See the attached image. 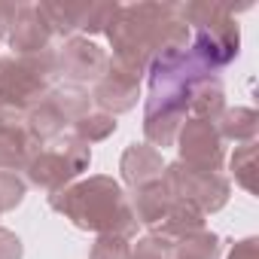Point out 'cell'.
Here are the masks:
<instances>
[{
    "label": "cell",
    "mask_w": 259,
    "mask_h": 259,
    "mask_svg": "<svg viewBox=\"0 0 259 259\" xmlns=\"http://www.w3.org/2000/svg\"><path fill=\"white\" fill-rule=\"evenodd\" d=\"M107 40L113 46L110 58L147 76L150 61L162 49L189 40V28L177 16V4H128L119 7Z\"/></svg>",
    "instance_id": "obj_1"
},
{
    "label": "cell",
    "mask_w": 259,
    "mask_h": 259,
    "mask_svg": "<svg viewBox=\"0 0 259 259\" xmlns=\"http://www.w3.org/2000/svg\"><path fill=\"white\" fill-rule=\"evenodd\" d=\"M49 207L64 213L76 229L95 232V235H122L132 241L141 226L128 195L107 174H98L82 183H70V186L52 192Z\"/></svg>",
    "instance_id": "obj_2"
},
{
    "label": "cell",
    "mask_w": 259,
    "mask_h": 259,
    "mask_svg": "<svg viewBox=\"0 0 259 259\" xmlns=\"http://www.w3.org/2000/svg\"><path fill=\"white\" fill-rule=\"evenodd\" d=\"M177 16L189 28V52L207 67L223 70L241 52V31L229 4L220 0H192L177 4Z\"/></svg>",
    "instance_id": "obj_3"
},
{
    "label": "cell",
    "mask_w": 259,
    "mask_h": 259,
    "mask_svg": "<svg viewBox=\"0 0 259 259\" xmlns=\"http://www.w3.org/2000/svg\"><path fill=\"white\" fill-rule=\"evenodd\" d=\"M55 82V49L34 55L0 58V125H25V116L40 104Z\"/></svg>",
    "instance_id": "obj_4"
},
{
    "label": "cell",
    "mask_w": 259,
    "mask_h": 259,
    "mask_svg": "<svg viewBox=\"0 0 259 259\" xmlns=\"http://www.w3.org/2000/svg\"><path fill=\"white\" fill-rule=\"evenodd\" d=\"M89 165H92V147L73 135H64V138L40 147L31 156L25 174H28V183H34L46 192H58V189L70 186L82 171H89Z\"/></svg>",
    "instance_id": "obj_5"
},
{
    "label": "cell",
    "mask_w": 259,
    "mask_h": 259,
    "mask_svg": "<svg viewBox=\"0 0 259 259\" xmlns=\"http://www.w3.org/2000/svg\"><path fill=\"white\" fill-rule=\"evenodd\" d=\"M162 183L171 192V198L198 207L204 217L223 210L229 195H232V183H229L226 174H220V171H198V168H189L183 162L165 165Z\"/></svg>",
    "instance_id": "obj_6"
},
{
    "label": "cell",
    "mask_w": 259,
    "mask_h": 259,
    "mask_svg": "<svg viewBox=\"0 0 259 259\" xmlns=\"http://www.w3.org/2000/svg\"><path fill=\"white\" fill-rule=\"evenodd\" d=\"M177 153L183 165L198 168V171H220L226 162V150H223V138L217 132V125L207 119H192L186 116V122L180 125V132L174 138Z\"/></svg>",
    "instance_id": "obj_7"
},
{
    "label": "cell",
    "mask_w": 259,
    "mask_h": 259,
    "mask_svg": "<svg viewBox=\"0 0 259 259\" xmlns=\"http://www.w3.org/2000/svg\"><path fill=\"white\" fill-rule=\"evenodd\" d=\"M110 55L89 37H67L61 49H55V76L64 79V85H82L98 82L107 70Z\"/></svg>",
    "instance_id": "obj_8"
},
{
    "label": "cell",
    "mask_w": 259,
    "mask_h": 259,
    "mask_svg": "<svg viewBox=\"0 0 259 259\" xmlns=\"http://www.w3.org/2000/svg\"><path fill=\"white\" fill-rule=\"evenodd\" d=\"M141 79L144 73L132 70L119 64L116 58L107 61V70L104 76L95 82L92 89V104H98L101 113H110V116H119V113H128L138 107V98H141Z\"/></svg>",
    "instance_id": "obj_9"
},
{
    "label": "cell",
    "mask_w": 259,
    "mask_h": 259,
    "mask_svg": "<svg viewBox=\"0 0 259 259\" xmlns=\"http://www.w3.org/2000/svg\"><path fill=\"white\" fill-rule=\"evenodd\" d=\"M52 37H55V31H52L46 13L40 10V4H22L7 43L13 46L16 55H34V52L49 49Z\"/></svg>",
    "instance_id": "obj_10"
},
{
    "label": "cell",
    "mask_w": 259,
    "mask_h": 259,
    "mask_svg": "<svg viewBox=\"0 0 259 259\" xmlns=\"http://www.w3.org/2000/svg\"><path fill=\"white\" fill-rule=\"evenodd\" d=\"M119 171H122V180L132 189H144V186L162 180V171H165L162 150H156L150 144H128L119 159Z\"/></svg>",
    "instance_id": "obj_11"
},
{
    "label": "cell",
    "mask_w": 259,
    "mask_h": 259,
    "mask_svg": "<svg viewBox=\"0 0 259 259\" xmlns=\"http://www.w3.org/2000/svg\"><path fill=\"white\" fill-rule=\"evenodd\" d=\"M40 144L28 135L25 125H0V171H25Z\"/></svg>",
    "instance_id": "obj_12"
},
{
    "label": "cell",
    "mask_w": 259,
    "mask_h": 259,
    "mask_svg": "<svg viewBox=\"0 0 259 259\" xmlns=\"http://www.w3.org/2000/svg\"><path fill=\"white\" fill-rule=\"evenodd\" d=\"M52 92V89H49ZM70 122L64 119V113L55 107V101L46 95L40 104H34L31 110H28V116H25V128H28V135L40 144V147H46V144H52V141H58L61 135H64V128H67Z\"/></svg>",
    "instance_id": "obj_13"
},
{
    "label": "cell",
    "mask_w": 259,
    "mask_h": 259,
    "mask_svg": "<svg viewBox=\"0 0 259 259\" xmlns=\"http://www.w3.org/2000/svg\"><path fill=\"white\" fill-rule=\"evenodd\" d=\"M198 229H204V213L198 207L174 198L171 207H168V213L150 229V235H159V238H165V241L174 244V241H180V238H186V235H192Z\"/></svg>",
    "instance_id": "obj_14"
},
{
    "label": "cell",
    "mask_w": 259,
    "mask_h": 259,
    "mask_svg": "<svg viewBox=\"0 0 259 259\" xmlns=\"http://www.w3.org/2000/svg\"><path fill=\"white\" fill-rule=\"evenodd\" d=\"M223 110H226V92H223V82L217 73L201 76L189 85V116L192 119L217 122Z\"/></svg>",
    "instance_id": "obj_15"
},
{
    "label": "cell",
    "mask_w": 259,
    "mask_h": 259,
    "mask_svg": "<svg viewBox=\"0 0 259 259\" xmlns=\"http://www.w3.org/2000/svg\"><path fill=\"white\" fill-rule=\"evenodd\" d=\"M213 125H217V132H220L223 141L253 144L256 132H259V113L250 110V107H226Z\"/></svg>",
    "instance_id": "obj_16"
},
{
    "label": "cell",
    "mask_w": 259,
    "mask_h": 259,
    "mask_svg": "<svg viewBox=\"0 0 259 259\" xmlns=\"http://www.w3.org/2000/svg\"><path fill=\"white\" fill-rule=\"evenodd\" d=\"M171 201H174V198H171V192L165 189V183H162V180H156V183H150V186H144V189H135L132 210H135V217H138V223H141V226L153 229V226L168 213Z\"/></svg>",
    "instance_id": "obj_17"
},
{
    "label": "cell",
    "mask_w": 259,
    "mask_h": 259,
    "mask_svg": "<svg viewBox=\"0 0 259 259\" xmlns=\"http://www.w3.org/2000/svg\"><path fill=\"white\" fill-rule=\"evenodd\" d=\"M85 0H64V4H52V0H46V4H40V10L46 13L52 31L58 37H76L79 34V25H82V16H85Z\"/></svg>",
    "instance_id": "obj_18"
},
{
    "label": "cell",
    "mask_w": 259,
    "mask_h": 259,
    "mask_svg": "<svg viewBox=\"0 0 259 259\" xmlns=\"http://www.w3.org/2000/svg\"><path fill=\"white\" fill-rule=\"evenodd\" d=\"M49 98L55 101V107L64 113V119L73 125L76 119H82L85 113H92L89 107H92V98H89V92L82 89V85H52V92H49Z\"/></svg>",
    "instance_id": "obj_19"
},
{
    "label": "cell",
    "mask_w": 259,
    "mask_h": 259,
    "mask_svg": "<svg viewBox=\"0 0 259 259\" xmlns=\"http://www.w3.org/2000/svg\"><path fill=\"white\" fill-rule=\"evenodd\" d=\"M116 128H119L116 116L95 110L73 122V138H79L82 144H98V141H107L110 135H116Z\"/></svg>",
    "instance_id": "obj_20"
},
{
    "label": "cell",
    "mask_w": 259,
    "mask_h": 259,
    "mask_svg": "<svg viewBox=\"0 0 259 259\" xmlns=\"http://www.w3.org/2000/svg\"><path fill=\"white\" fill-rule=\"evenodd\" d=\"M119 7L122 4H116V0H95V4H89L85 7V16H82V25H79V37L107 34L110 25L119 16Z\"/></svg>",
    "instance_id": "obj_21"
},
{
    "label": "cell",
    "mask_w": 259,
    "mask_h": 259,
    "mask_svg": "<svg viewBox=\"0 0 259 259\" xmlns=\"http://www.w3.org/2000/svg\"><path fill=\"white\" fill-rule=\"evenodd\" d=\"M229 168H232L235 183H238L244 192L256 195V141L235 147V153H232V159H229Z\"/></svg>",
    "instance_id": "obj_22"
},
{
    "label": "cell",
    "mask_w": 259,
    "mask_h": 259,
    "mask_svg": "<svg viewBox=\"0 0 259 259\" xmlns=\"http://www.w3.org/2000/svg\"><path fill=\"white\" fill-rule=\"evenodd\" d=\"M132 253V244L122 235H98L95 244H92V253L89 259H128Z\"/></svg>",
    "instance_id": "obj_23"
},
{
    "label": "cell",
    "mask_w": 259,
    "mask_h": 259,
    "mask_svg": "<svg viewBox=\"0 0 259 259\" xmlns=\"http://www.w3.org/2000/svg\"><path fill=\"white\" fill-rule=\"evenodd\" d=\"M25 180L19 174H10V171H0V213L7 210H16L22 201H25Z\"/></svg>",
    "instance_id": "obj_24"
},
{
    "label": "cell",
    "mask_w": 259,
    "mask_h": 259,
    "mask_svg": "<svg viewBox=\"0 0 259 259\" xmlns=\"http://www.w3.org/2000/svg\"><path fill=\"white\" fill-rule=\"evenodd\" d=\"M171 241H165V238H159V235H144L135 247H132V253H128V259H171Z\"/></svg>",
    "instance_id": "obj_25"
},
{
    "label": "cell",
    "mask_w": 259,
    "mask_h": 259,
    "mask_svg": "<svg viewBox=\"0 0 259 259\" xmlns=\"http://www.w3.org/2000/svg\"><path fill=\"white\" fill-rule=\"evenodd\" d=\"M22 256H25L22 238L10 229H0V259H22Z\"/></svg>",
    "instance_id": "obj_26"
},
{
    "label": "cell",
    "mask_w": 259,
    "mask_h": 259,
    "mask_svg": "<svg viewBox=\"0 0 259 259\" xmlns=\"http://www.w3.org/2000/svg\"><path fill=\"white\" fill-rule=\"evenodd\" d=\"M226 259H259V238H241V241H235Z\"/></svg>",
    "instance_id": "obj_27"
},
{
    "label": "cell",
    "mask_w": 259,
    "mask_h": 259,
    "mask_svg": "<svg viewBox=\"0 0 259 259\" xmlns=\"http://www.w3.org/2000/svg\"><path fill=\"white\" fill-rule=\"evenodd\" d=\"M19 7L22 4H0V40H7L13 25H16V16H19Z\"/></svg>",
    "instance_id": "obj_28"
}]
</instances>
